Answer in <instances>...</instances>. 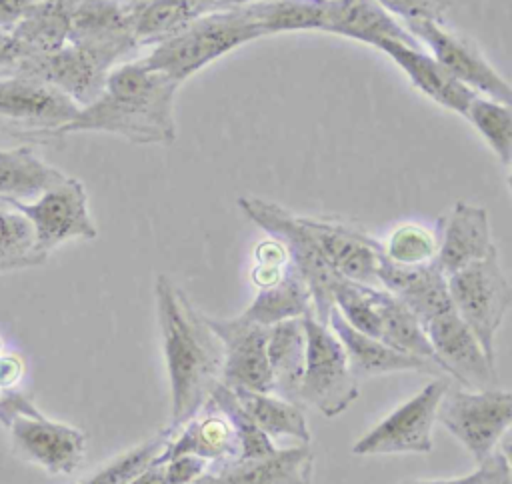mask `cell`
<instances>
[{
	"label": "cell",
	"mask_w": 512,
	"mask_h": 484,
	"mask_svg": "<svg viewBox=\"0 0 512 484\" xmlns=\"http://www.w3.org/2000/svg\"><path fill=\"white\" fill-rule=\"evenodd\" d=\"M128 10L132 32L140 48L164 42L198 16L190 0H144Z\"/></svg>",
	"instance_id": "f546056e"
},
{
	"label": "cell",
	"mask_w": 512,
	"mask_h": 484,
	"mask_svg": "<svg viewBox=\"0 0 512 484\" xmlns=\"http://www.w3.org/2000/svg\"><path fill=\"white\" fill-rule=\"evenodd\" d=\"M314 454L308 444L276 448L254 460L208 468L192 484H312Z\"/></svg>",
	"instance_id": "7402d4cb"
},
{
	"label": "cell",
	"mask_w": 512,
	"mask_h": 484,
	"mask_svg": "<svg viewBox=\"0 0 512 484\" xmlns=\"http://www.w3.org/2000/svg\"><path fill=\"white\" fill-rule=\"evenodd\" d=\"M180 454L198 456L208 462V468L236 462L240 458V442L230 416L216 404L206 402L194 418L170 436L156 462Z\"/></svg>",
	"instance_id": "ffe728a7"
},
{
	"label": "cell",
	"mask_w": 512,
	"mask_h": 484,
	"mask_svg": "<svg viewBox=\"0 0 512 484\" xmlns=\"http://www.w3.org/2000/svg\"><path fill=\"white\" fill-rule=\"evenodd\" d=\"M14 450L48 474H72L84 460L86 434L42 416H16L10 426Z\"/></svg>",
	"instance_id": "2e32d148"
},
{
	"label": "cell",
	"mask_w": 512,
	"mask_h": 484,
	"mask_svg": "<svg viewBox=\"0 0 512 484\" xmlns=\"http://www.w3.org/2000/svg\"><path fill=\"white\" fill-rule=\"evenodd\" d=\"M78 0H40L10 30L16 60L50 54L68 42L70 14ZM14 60V62H16Z\"/></svg>",
	"instance_id": "cb8c5ba5"
},
{
	"label": "cell",
	"mask_w": 512,
	"mask_h": 484,
	"mask_svg": "<svg viewBox=\"0 0 512 484\" xmlns=\"http://www.w3.org/2000/svg\"><path fill=\"white\" fill-rule=\"evenodd\" d=\"M372 300L380 316V340L400 352L436 364L434 352L418 318L394 294L380 286H372Z\"/></svg>",
	"instance_id": "f1b7e54d"
},
{
	"label": "cell",
	"mask_w": 512,
	"mask_h": 484,
	"mask_svg": "<svg viewBox=\"0 0 512 484\" xmlns=\"http://www.w3.org/2000/svg\"><path fill=\"white\" fill-rule=\"evenodd\" d=\"M176 84L142 60L114 66L100 96L80 108L76 118L60 128L58 138L72 132H108L134 144L170 146L176 140Z\"/></svg>",
	"instance_id": "7a4b0ae2"
},
{
	"label": "cell",
	"mask_w": 512,
	"mask_h": 484,
	"mask_svg": "<svg viewBox=\"0 0 512 484\" xmlns=\"http://www.w3.org/2000/svg\"><path fill=\"white\" fill-rule=\"evenodd\" d=\"M238 208L268 236L286 246L290 264L296 268L310 292L316 320L328 324V314L334 308V288L340 276L326 262L300 214L258 196H240Z\"/></svg>",
	"instance_id": "5b68a950"
},
{
	"label": "cell",
	"mask_w": 512,
	"mask_h": 484,
	"mask_svg": "<svg viewBox=\"0 0 512 484\" xmlns=\"http://www.w3.org/2000/svg\"><path fill=\"white\" fill-rule=\"evenodd\" d=\"M440 372H448L466 390L496 388V364L488 360L472 330L454 308L422 322Z\"/></svg>",
	"instance_id": "5bb4252c"
},
{
	"label": "cell",
	"mask_w": 512,
	"mask_h": 484,
	"mask_svg": "<svg viewBox=\"0 0 512 484\" xmlns=\"http://www.w3.org/2000/svg\"><path fill=\"white\" fill-rule=\"evenodd\" d=\"M454 310L472 330L490 362L496 360V332L512 302L510 282L502 270L498 248L446 276ZM496 364V362H494Z\"/></svg>",
	"instance_id": "8992f818"
},
{
	"label": "cell",
	"mask_w": 512,
	"mask_h": 484,
	"mask_svg": "<svg viewBox=\"0 0 512 484\" xmlns=\"http://www.w3.org/2000/svg\"><path fill=\"white\" fill-rule=\"evenodd\" d=\"M22 372L24 362L18 354H0V388H14Z\"/></svg>",
	"instance_id": "60d3db41"
},
{
	"label": "cell",
	"mask_w": 512,
	"mask_h": 484,
	"mask_svg": "<svg viewBox=\"0 0 512 484\" xmlns=\"http://www.w3.org/2000/svg\"><path fill=\"white\" fill-rule=\"evenodd\" d=\"M464 118L482 136L492 154L508 170L512 162V114L510 104L474 96L466 108Z\"/></svg>",
	"instance_id": "4dcf8cb0"
},
{
	"label": "cell",
	"mask_w": 512,
	"mask_h": 484,
	"mask_svg": "<svg viewBox=\"0 0 512 484\" xmlns=\"http://www.w3.org/2000/svg\"><path fill=\"white\" fill-rule=\"evenodd\" d=\"M474 474L456 476V478H434V480H404L398 484H472Z\"/></svg>",
	"instance_id": "ee69618b"
},
{
	"label": "cell",
	"mask_w": 512,
	"mask_h": 484,
	"mask_svg": "<svg viewBox=\"0 0 512 484\" xmlns=\"http://www.w3.org/2000/svg\"><path fill=\"white\" fill-rule=\"evenodd\" d=\"M308 312H314L310 292L296 268L290 264L276 284L256 290L242 316L262 326H272L282 320L302 318Z\"/></svg>",
	"instance_id": "83f0119b"
},
{
	"label": "cell",
	"mask_w": 512,
	"mask_h": 484,
	"mask_svg": "<svg viewBox=\"0 0 512 484\" xmlns=\"http://www.w3.org/2000/svg\"><path fill=\"white\" fill-rule=\"evenodd\" d=\"M248 8L264 36L326 32L372 48L386 38L418 44L376 0H270Z\"/></svg>",
	"instance_id": "3957f363"
},
{
	"label": "cell",
	"mask_w": 512,
	"mask_h": 484,
	"mask_svg": "<svg viewBox=\"0 0 512 484\" xmlns=\"http://www.w3.org/2000/svg\"><path fill=\"white\" fill-rule=\"evenodd\" d=\"M66 174L24 144L0 150V198L14 202H30L42 192L62 182Z\"/></svg>",
	"instance_id": "484cf974"
},
{
	"label": "cell",
	"mask_w": 512,
	"mask_h": 484,
	"mask_svg": "<svg viewBox=\"0 0 512 484\" xmlns=\"http://www.w3.org/2000/svg\"><path fill=\"white\" fill-rule=\"evenodd\" d=\"M44 262L46 258L34 248V232L28 218L0 198V272L42 266Z\"/></svg>",
	"instance_id": "1f68e13d"
},
{
	"label": "cell",
	"mask_w": 512,
	"mask_h": 484,
	"mask_svg": "<svg viewBox=\"0 0 512 484\" xmlns=\"http://www.w3.org/2000/svg\"><path fill=\"white\" fill-rule=\"evenodd\" d=\"M472 474V484H512L510 460L506 450H494L490 456L478 462V468Z\"/></svg>",
	"instance_id": "74e56055"
},
{
	"label": "cell",
	"mask_w": 512,
	"mask_h": 484,
	"mask_svg": "<svg viewBox=\"0 0 512 484\" xmlns=\"http://www.w3.org/2000/svg\"><path fill=\"white\" fill-rule=\"evenodd\" d=\"M126 8H130V6H134V4H138V2H144V0H120Z\"/></svg>",
	"instance_id": "7dc6e473"
},
{
	"label": "cell",
	"mask_w": 512,
	"mask_h": 484,
	"mask_svg": "<svg viewBox=\"0 0 512 484\" xmlns=\"http://www.w3.org/2000/svg\"><path fill=\"white\" fill-rule=\"evenodd\" d=\"M194 2H196V10H198V14H202V12H208V10L218 8L222 0H194Z\"/></svg>",
	"instance_id": "f6af8a7d"
},
{
	"label": "cell",
	"mask_w": 512,
	"mask_h": 484,
	"mask_svg": "<svg viewBox=\"0 0 512 484\" xmlns=\"http://www.w3.org/2000/svg\"><path fill=\"white\" fill-rule=\"evenodd\" d=\"M242 410L270 438H294L302 444L310 442V428L302 408L272 392H252L232 388Z\"/></svg>",
	"instance_id": "4316f807"
},
{
	"label": "cell",
	"mask_w": 512,
	"mask_h": 484,
	"mask_svg": "<svg viewBox=\"0 0 512 484\" xmlns=\"http://www.w3.org/2000/svg\"><path fill=\"white\" fill-rule=\"evenodd\" d=\"M258 38H264V34L246 4L224 6L194 16L174 36L152 46L140 60L182 84L218 58Z\"/></svg>",
	"instance_id": "277c9868"
},
{
	"label": "cell",
	"mask_w": 512,
	"mask_h": 484,
	"mask_svg": "<svg viewBox=\"0 0 512 484\" xmlns=\"http://www.w3.org/2000/svg\"><path fill=\"white\" fill-rule=\"evenodd\" d=\"M154 298L170 384V420L164 430L174 434L202 410L222 382L224 352L206 314L168 274L156 276Z\"/></svg>",
	"instance_id": "6da1fadb"
},
{
	"label": "cell",
	"mask_w": 512,
	"mask_h": 484,
	"mask_svg": "<svg viewBox=\"0 0 512 484\" xmlns=\"http://www.w3.org/2000/svg\"><path fill=\"white\" fill-rule=\"evenodd\" d=\"M16 416H42V412L28 394L16 388H0V424L8 428Z\"/></svg>",
	"instance_id": "f35d334b"
},
{
	"label": "cell",
	"mask_w": 512,
	"mask_h": 484,
	"mask_svg": "<svg viewBox=\"0 0 512 484\" xmlns=\"http://www.w3.org/2000/svg\"><path fill=\"white\" fill-rule=\"evenodd\" d=\"M222 344V384L252 392H272L268 364V326L252 322L242 314L232 318L206 316Z\"/></svg>",
	"instance_id": "9a60e30c"
},
{
	"label": "cell",
	"mask_w": 512,
	"mask_h": 484,
	"mask_svg": "<svg viewBox=\"0 0 512 484\" xmlns=\"http://www.w3.org/2000/svg\"><path fill=\"white\" fill-rule=\"evenodd\" d=\"M160 464L164 468L166 484H192L208 470V462L192 454L172 456Z\"/></svg>",
	"instance_id": "8d00e7d4"
},
{
	"label": "cell",
	"mask_w": 512,
	"mask_h": 484,
	"mask_svg": "<svg viewBox=\"0 0 512 484\" xmlns=\"http://www.w3.org/2000/svg\"><path fill=\"white\" fill-rule=\"evenodd\" d=\"M448 390L444 378L428 382L412 398L396 406L374 428L362 434L354 446L356 456L428 454L432 452V430L438 404Z\"/></svg>",
	"instance_id": "9c48e42d"
},
{
	"label": "cell",
	"mask_w": 512,
	"mask_h": 484,
	"mask_svg": "<svg viewBox=\"0 0 512 484\" xmlns=\"http://www.w3.org/2000/svg\"><path fill=\"white\" fill-rule=\"evenodd\" d=\"M406 32L460 84L478 96L510 104V84L488 62L482 50L466 36L446 28L442 22L412 20L402 24Z\"/></svg>",
	"instance_id": "7c38bea8"
},
{
	"label": "cell",
	"mask_w": 512,
	"mask_h": 484,
	"mask_svg": "<svg viewBox=\"0 0 512 484\" xmlns=\"http://www.w3.org/2000/svg\"><path fill=\"white\" fill-rule=\"evenodd\" d=\"M128 484H166L162 464L154 460L148 468H144V470H142L138 476H134Z\"/></svg>",
	"instance_id": "b9f144b4"
},
{
	"label": "cell",
	"mask_w": 512,
	"mask_h": 484,
	"mask_svg": "<svg viewBox=\"0 0 512 484\" xmlns=\"http://www.w3.org/2000/svg\"><path fill=\"white\" fill-rule=\"evenodd\" d=\"M36 2L40 0H0V28L10 32Z\"/></svg>",
	"instance_id": "ab89813d"
},
{
	"label": "cell",
	"mask_w": 512,
	"mask_h": 484,
	"mask_svg": "<svg viewBox=\"0 0 512 484\" xmlns=\"http://www.w3.org/2000/svg\"><path fill=\"white\" fill-rule=\"evenodd\" d=\"M8 202L28 218L34 232V248L46 260L56 246L68 240H94L98 236L86 188L74 176H66L30 202Z\"/></svg>",
	"instance_id": "30bf717a"
},
{
	"label": "cell",
	"mask_w": 512,
	"mask_h": 484,
	"mask_svg": "<svg viewBox=\"0 0 512 484\" xmlns=\"http://www.w3.org/2000/svg\"><path fill=\"white\" fill-rule=\"evenodd\" d=\"M16 60V50L10 32L0 28V74L6 72V68Z\"/></svg>",
	"instance_id": "7bdbcfd3"
},
{
	"label": "cell",
	"mask_w": 512,
	"mask_h": 484,
	"mask_svg": "<svg viewBox=\"0 0 512 484\" xmlns=\"http://www.w3.org/2000/svg\"><path fill=\"white\" fill-rule=\"evenodd\" d=\"M4 74H20L44 80L64 92L80 108H84L100 96L108 70L82 48L66 42L56 52L18 58L6 68Z\"/></svg>",
	"instance_id": "e0dca14e"
},
{
	"label": "cell",
	"mask_w": 512,
	"mask_h": 484,
	"mask_svg": "<svg viewBox=\"0 0 512 484\" xmlns=\"http://www.w3.org/2000/svg\"><path fill=\"white\" fill-rule=\"evenodd\" d=\"M306 356V332L302 318L282 320L268 326V364L272 394L300 404V382Z\"/></svg>",
	"instance_id": "d4e9b609"
},
{
	"label": "cell",
	"mask_w": 512,
	"mask_h": 484,
	"mask_svg": "<svg viewBox=\"0 0 512 484\" xmlns=\"http://www.w3.org/2000/svg\"><path fill=\"white\" fill-rule=\"evenodd\" d=\"M0 354H2V342H0Z\"/></svg>",
	"instance_id": "c3c4849f"
},
{
	"label": "cell",
	"mask_w": 512,
	"mask_h": 484,
	"mask_svg": "<svg viewBox=\"0 0 512 484\" xmlns=\"http://www.w3.org/2000/svg\"><path fill=\"white\" fill-rule=\"evenodd\" d=\"M436 422H440L474 458L482 462L508 434L512 422V394L508 390H448L444 392Z\"/></svg>",
	"instance_id": "ba28073f"
},
{
	"label": "cell",
	"mask_w": 512,
	"mask_h": 484,
	"mask_svg": "<svg viewBox=\"0 0 512 484\" xmlns=\"http://www.w3.org/2000/svg\"><path fill=\"white\" fill-rule=\"evenodd\" d=\"M254 2H270V0H222L218 8H224V6H242V4H254Z\"/></svg>",
	"instance_id": "bcb514c9"
},
{
	"label": "cell",
	"mask_w": 512,
	"mask_h": 484,
	"mask_svg": "<svg viewBox=\"0 0 512 484\" xmlns=\"http://www.w3.org/2000/svg\"><path fill=\"white\" fill-rule=\"evenodd\" d=\"M386 54L410 80V84L424 94L428 100L436 102L444 110H450L464 118L470 100L476 96L464 84H460L452 74H448L420 44H408L402 40H380L376 46Z\"/></svg>",
	"instance_id": "44dd1931"
},
{
	"label": "cell",
	"mask_w": 512,
	"mask_h": 484,
	"mask_svg": "<svg viewBox=\"0 0 512 484\" xmlns=\"http://www.w3.org/2000/svg\"><path fill=\"white\" fill-rule=\"evenodd\" d=\"M392 18L400 24L412 20H430L442 22L452 0H376Z\"/></svg>",
	"instance_id": "d590c367"
},
{
	"label": "cell",
	"mask_w": 512,
	"mask_h": 484,
	"mask_svg": "<svg viewBox=\"0 0 512 484\" xmlns=\"http://www.w3.org/2000/svg\"><path fill=\"white\" fill-rule=\"evenodd\" d=\"M382 256L404 268H416L436 262L438 236L434 228L420 222H402L394 226L384 240H380Z\"/></svg>",
	"instance_id": "d6a6232c"
},
{
	"label": "cell",
	"mask_w": 512,
	"mask_h": 484,
	"mask_svg": "<svg viewBox=\"0 0 512 484\" xmlns=\"http://www.w3.org/2000/svg\"><path fill=\"white\" fill-rule=\"evenodd\" d=\"M68 44L88 52L108 72L140 48L130 10L120 0H78L70 14Z\"/></svg>",
	"instance_id": "4fadbf2b"
},
{
	"label": "cell",
	"mask_w": 512,
	"mask_h": 484,
	"mask_svg": "<svg viewBox=\"0 0 512 484\" xmlns=\"http://www.w3.org/2000/svg\"><path fill=\"white\" fill-rule=\"evenodd\" d=\"M80 106L52 84L20 74L0 76V118L22 126L16 138L34 142L56 140L60 128L70 124Z\"/></svg>",
	"instance_id": "8fae6325"
},
{
	"label": "cell",
	"mask_w": 512,
	"mask_h": 484,
	"mask_svg": "<svg viewBox=\"0 0 512 484\" xmlns=\"http://www.w3.org/2000/svg\"><path fill=\"white\" fill-rule=\"evenodd\" d=\"M438 254L436 264L448 276L490 254L492 242L488 210L470 202H454L436 222Z\"/></svg>",
	"instance_id": "d6986e66"
},
{
	"label": "cell",
	"mask_w": 512,
	"mask_h": 484,
	"mask_svg": "<svg viewBox=\"0 0 512 484\" xmlns=\"http://www.w3.org/2000/svg\"><path fill=\"white\" fill-rule=\"evenodd\" d=\"M208 402L216 404L218 408H222L230 416V420L234 424V430H236V436H238V442H240V458L238 460L262 458V456H268L276 450L274 442L242 410V406L238 404L232 388L218 382L214 386Z\"/></svg>",
	"instance_id": "e575fe53"
},
{
	"label": "cell",
	"mask_w": 512,
	"mask_h": 484,
	"mask_svg": "<svg viewBox=\"0 0 512 484\" xmlns=\"http://www.w3.org/2000/svg\"><path fill=\"white\" fill-rule=\"evenodd\" d=\"M332 270L350 282L380 286V240L368 232L330 218L300 216Z\"/></svg>",
	"instance_id": "ac0fdd59"
},
{
	"label": "cell",
	"mask_w": 512,
	"mask_h": 484,
	"mask_svg": "<svg viewBox=\"0 0 512 484\" xmlns=\"http://www.w3.org/2000/svg\"><path fill=\"white\" fill-rule=\"evenodd\" d=\"M328 326L340 340L352 374L360 380L366 376H382L394 372H432L438 370L436 364L430 360L400 352L378 338L366 336L354 330L342 314L332 308L328 314Z\"/></svg>",
	"instance_id": "603a6c76"
},
{
	"label": "cell",
	"mask_w": 512,
	"mask_h": 484,
	"mask_svg": "<svg viewBox=\"0 0 512 484\" xmlns=\"http://www.w3.org/2000/svg\"><path fill=\"white\" fill-rule=\"evenodd\" d=\"M172 434L166 430L158 432L156 436L148 438L146 442L130 448L128 452H122L108 464H104L100 470H96L92 476L84 478L78 484H128L134 476H138L144 468H148L166 448Z\"/></svg>",
	"instance_id": "836d02e7"
},
{
	"label": "cell",
	"mask_w": 512,
	"mask_h": 484,
	"mask_svg": "<svg viewBox=\"0 0 512 484\" xmlns=\"http://www.w3.org/2000/svg\"><path fill=\"white\" fill-rule=\"evenodd\" d=\"M306 356L300 382V404L314 406L326 418L342 414L358 398V378L352 374L346 352L328 324L314 312L302 316Z\"/></svg>",
	"instance_id": "52a82bcc"
}]
</instances>
